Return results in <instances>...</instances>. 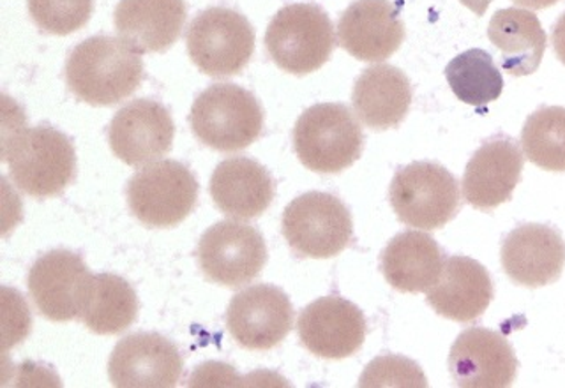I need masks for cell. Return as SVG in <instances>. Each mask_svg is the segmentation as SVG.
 <instances>
[{
    "instance_id": "1",
    "label": "cell",
    "mask_w": 565,
    "mask_h": 388,
    "mask_svg": "<svg viewBox=\"0 0 565 388\" xmlns=\"http://www.w3.org/2000/svg\"><path fill=\"white\" fill-rule=\"evenodd\" d=\"M141 79L140 52L110 35L88 37L67 57V87L88 105H117L140 87Z\"/></svg>"
},
{
    "instance_id": "2",
    "label": "cell",
    "mask_w": 565,
    "mask_h": 388,
    "mask_svg": "<svg viewBox=\"0 0 565 388\" xmlns=\"http://www.w3.org/2000/svg\"><path fill=\"white\" fill-rule=\"evenodd\" d=\"M2 154L18 190L34 198L57 196L75 181V147L50 126L18 129L6 137Z\"/></svg>"
},
{
    "instance_id": "3",
    "label": "cell",
    "mask_w": 565,
    "mask_h": 388,
    "mask_svg": "<svg viewBox=\"0 0 565 388\" xmlns=\"http://www.w3.org/2000/svg\"><path fill=\"white\" fill-rule=\"evenodd\" d=\"M190 122L203 146L220 152H237L260 137L264 110L246 88L216 84L194 99Z\"/></svg>"
},
{
    "instance_id": "4",
    "label": "cell",
    "mask_w": 565,
    "mask_h": 388,
    "mask_svg": "<svg viewBox=\"0 0 565 388\" xmlns=\"http://www.w3.org/2000/svg\"><path fill=\"white\" fill-rule=\"evenodd\" d=\"M294 147L309 170L340 173L361 158L364 134L349 106L322 103L300 115L294 128Z\"/></svg>"
},
{
    "instance_id": "5",
    "label": "cell",
    "mask_w": 565,
    "mask_h": 388,
    "mask_svg": "<svg viewBox=\"0 0 565 388\" xmlns=\"http://www.w3.org/2000/svg\"><path fill=\"white\" fill-rule=\"evenodd\" d=\"M265 46L276 66L302 76L320 69L335 46L334 26L317 4L279 9L265 32Z\"/></svg>"
},
{
    "instance_id": "6",
    "label": "cell",
    "mask_w": 565,
    "mask_h": 388,
    "mask_svg": "<svg viewBox=\"0 0 565 388\" xmlns=\"http://www.w3.org/2000/svg\"><path fill=\"white\" fill-rule=\"evenodd\" d=\"M388 198L397 219L405 225L438 229L458 214L459 185L446 168L419 161L397 170Z\"/></svg>"
},
{
    "instance_id": "7",
    "label": "cell",
    "mask_w": 565,
    "mask_h": 388,
    "mask_svg": "<svg viewBox=\"0 0 565 388\" xmlns=\"http://www.w3.org/2000/svg\"><path fill=\"white\" fill-rule=\"evenodd\" d=\"M128 203L132 216L150 228H172L193 212L199 182L179 161H158L141 168L129 181Z\"/></svg>"
},
{
    "instance_id": "8",
    "label": "cell",
    "mask_w": 565,
    "mask_h": 388,
    "mask_svg": "<svg viewBox=\"0 0 565 388\" xmlns=\"http://www.w3.org/2000/svg\"><path fill=\"white\" fill-rule=\"evenodd\" d=\"M185 41L194 66L216 78L241 73L255 52L252 23L228 8H211L200 13L191 22Z\"/></svg>"
},
{
    "instance_id": "9",
    "label": "cell",
    "mask_w": 565,
    "mask_h": 388,
    "mask_svg": "<svg viewBox=\"0 0 565 388\" xmlns=\"http://www.w3.org/2000/svg\"><path fill=\"white\" fill-rule=\"evenodd\" d=\"M282 235L291 251L305 258H332L352 240L350 211L329 193H306L285 208Z\"/></svg>"
},
{
    "instance_id": "10",
    "label": "cell",
    "mask_w": 565,
    "mask_h": 388,
    "mask_svg": "<svg viewBox=\"0 0 565 388\" xmlns=\"http://www.w3.org/2000/svg\"><path fill=\"white\" fill-rule=\"evenodd\" d=\"M200 269L209 281L238 288L260 276L267 263V246L258 229L223 220L202 235Z\"/></svg>"
},
{
    "instance_id": "11",
    "label": "cell",
    "mask_w": 565,
    "mask_h": 388,
    "mask_svg": "<svg viewBox=\"0 0 565 388\" xmlns=\"http://www.w3.org/2000/svg\"><path fill=\"white\" fill-rule=\"evenodd\" d=\"M226 326L243 348L265 352L290 334L294 308L285 291L270 284H256L238 291L232 299Z\"/></svg>"
},
{
    "instance_id": "12",
    "label": "cell",
    "mask_w": 565,
    "mask_h": 388,
    "mask_svg": "<svg viewBox=\"0 0 565 388\" xmlns=\"http://www.w3.org/2000/svg\"><path fill=\"white\" fill-rule=\"evenodd\" d=\"M94 273L76 252L50 251L29 272V291L35 308L52 322L78 320Z\"/></svg>"
},
{
    "instance_id": "13",
    "label": "cell",
    "mask_w": 565,
    "mask_h": 388,
    "mask_svg": "<svg viewBox=\"0 0 565 388\" xmlns=\"http://www.w3.org/2000/svg\"><path fill=\"white\" fill-rule=\"evenodd\" d=\"M173 137L172 115L154 99H135L124 106L108 128L114 154L129 166H143L163 158L172 149Z\"/></svg>"
},
{
    "instance_id": "14",
    "label": "cell",
    "mask_w": 565,
    "mask_h": 388,
    "mask_svg": "<svg viewBox=\"0 0 565 388\" xmlns=\"http://www.w3.org/2000/svg\"><path fill=\"white\" fill-rule=\"evenodd\" d=\"M447 366L456 387L505 388L516 379L518 358L502 334L473 326L458 335Z\"/></svg>"
},
{
    "instance_id": "15",
    "label": "cell",
    "mask_w": 565,
    "mask_h": 388,
    "mask_svg": "<svg viewBox=\"0 0 565 388\" xmlns=\"http://www.w3.org/2000/svg\"><path fill=\"white\" fill-rule=\"evenodd\" d=\"M108 375L114 387L172 388L181 379V353L163 335L138 332L115 346Z\"/></svg>"
},
{
    "instance_id": "16",
    "label": "cell",
    "mask_w": 565,
    "mask_h": 388,
    "mask_svg": "<svg viewBox=\"0 0 565 388\" xmlns=\"http://www.w3.org/2000/svg\"><path fill=\"white\" fill-rule=\"evenodd\" d=\"M300 343L317 357H352L366 340V320L358 305L341 297H322L300 313Z\"/></svg>"
},
{
    "instance_id": "17",
    "label": "cell",
    "mask_w": 565,
    "mask_h": 388,
    "mask_svg": "<svg viewBox=\"0 0 565 388\" xmlns=\"http://www.w3.org/2000/svg\"><path fill=\"white\" fill-rule=\"evenodd\" d=\"M503 272L520 287L541 288L558 281L565 267V240L546 225H521L502 244Z\"/></svg>"
},
{
    "instance_id": "18",
    "label": "cell",
    "mask_w": 565,
    "mask_h": 388,
    "mask_svg": "<svg viewBox=\"0 0 565 388\" xmlns=\"http://www.w3.org/2000/svg\"><path fill=\"white\" fill-rule=\"evenodd\" d=\"M338 40L359 61H385L405 40L399 9L391 0H355L341 14Z\"/></svg>"
},
{
    "instance_id": "19",
    "label": "cell",
    "mask_w": 565,
    "mask_h": 388,
    "mask_svg": "<svg viewBox=\"0 0 565 388\" xmlns=\"http://www.w3.org/2000/svg\"><path fill=\"white\" fill-rule=\"evenodd\" d=\"M523 163L525 158L512 138L494 137L484 141L465 170V200L479 211H491L509 202L520 184Z\"/></svg>"
},
{
    "instance_id": "20",
    "label": "cell",
    "mask_w": 565,
    "mask_h": 388,
    "mask_svg": "<svg viewBox=\"0 0 565 388\" xmlns=\"http://www.w3.org/2000/svg\"><path fill=\"white\" fill-rule=\"evenodd\" d=\"M428 304L440 316L472 323L484 314L493 300V281L479 261L468 256H450L438 281L429 288Z\"/></svg>"
},
{
    "instance_id": "21",
    "label": "cell",
    "mask_w": 565,
    "mask_h": 388,
    "mask_svg": "<svg viewBox=\"0 0 565 388\" xmlns=\"http://www.w3.org/2000/svg\"><path fill=\"white\" fill-rule=\"evenodd\" d=\"M273 176L255 159L230 158L212 173L211 196L225 216L238 220L262 216L274 200Z\"/></svg>"
},
{
    "instance_id": "22",
    "label": "cell",
    "mask_w": 565,
    "mask_h": 388,
    "mask_svg": "<svg viewBox=\"0 0 565 388\" xmlns=\"http://www.w3.org/2000/svg\"><path fill=\"white\" fill-rule=\"evenodd\" d=\"M115 29L140 53L167 52L185 23L184 0H120Z\"/></svg>"
},
{
    "instance_id": "23",
    "label": "cell",
    "mask_w": 565,
    "mask_h": 388,
    "mask_svg": "<svg viewBox=\"0 0 565 388\" xmlns=\"http://www.w3.org/2000/svg\"><path fill=\"white\" fill-rule=\"evenodd\" d=\"M353 110L367 128H397L412 105V85L402 69L387 64L362 71L353 85Z\"/></svg>"
},
{
    "instance_id": "24",
    "label": "cell",
    "mask_w": 565,
    "mask_h": 388,
    "mask_svg": "<svg viewBox=\"0 0 565 388\" xmlns=\"http://www.w3.org/2000/svg\"><path fill=\"white\" fill-rule=\"evenodd\" d=\"M444 252L431 235L403 231L382 252V272L394 290L423 293L438 281L444 270Z\"/></svg>"
},
{
    "instance_id": "25",
    "label": "cell",
    "mask_w": 565,
    "mask_h": 388,
    "mask_svg": "<svg viewBox=\"0 0 565 388\" xmlns=\"http://www.w3.org/2000/svg\"><path fill=\"white\" fill-rule=\"evenodd\" d=\"M488 37L500 52V66L512 76H529L541 66L546 32L539 18L525 9H500L491 18Z\"/></svg>"
},
{
    "instance_id": "26",
    "label": "cell",
    "mask_w": 565,
    "mask_h": 388,
    "mask_svg": "<svg viewBox=\"0 0 565 388\" xmlns=\"http://www.w3.org/2000/svg\"><path fill=\"white\" fill-rule=\"evenodd\" d=\"M138 316L137 293L115 273H94L78 320L88 331L114 335L128 331Z\"/></svg>"
},
{
    "instance_id": "27",
    "label": "cell",
    "mask_w": 565,
    "mask_h": 388,
    "mask_svg": "<svg viewBox=\"0 0 565 388\" xmlns=\"http://www.w3.org/2000/svg\"><path fill=\"white\" fill-rule=\"evenodd\" d=\"M446 78L459 101L482 108L497 101L503 90V78L493 57L486 50L459 53L447 64Z\"/></svg>"
},
{
    "instance_id": "28",
    "label": "cell",
    "mask_w": 565,
    "mask_h": 388,
    "mask_svg": "<svg viewBox=\"0 0 565 388\" xmlns=\"http://www.w3.org/2000/svg\"><path fill=\"white\" fill-rule=\"evenodd\" d=\"M526 159L547 172H565V108L543 106L526 119L521 131Z\"/></svg>"
},
{
    "instance_id": "29",
    "label": "cell",
    "mask_w": 565,
    "mask_h": 388,
    "mask_svg": "<svg viewBox=\"0 0 565 388\" xmlns=\"http://www.w3.org/2000/svg\"><path fill=\"white\" fill-rule=\"evenodd\" d=\"M35 25L49 34L67 35L90 20L93 0H26Z\"/></svg>"
},
{
    "instance_id": "30",
    "label": "cell",
    "mask_w": 565,
    "mask_h": 388,
    "mask_svg": "<svg viewBox=\"0 0 565 388\" xmlns=\"http://www.w3.org/2000/svg\"><path fill=\"white\" fill-rule=\"evenodd\" d=\"M359 387H412L424 388L426 376L420 367L408 358L387 355L371 362L361 376Z\"/></svg>"
},
{
    "instance_id": "31",
    "label": "cell",
    "mask_w": 565,
    "mask_h": 388,
    "mask_svg": "<svg viewBox=\"0 0 565 388\" xmlns=\"http://www.w3.org/2000/svg\"><path fill=\"white\" fill-rule=\"evenodd\" d=\"M552 41L556 57L565 66V13L558 18V22L553 26Z\"/></svg>"
},
{
    "instance_id": "32",
    "label": "cell",
    "mask_w": 565,
    "mask_h": 388,
    "mask_svg": "<svg viewBox=\"0 0 565 388\" xmlns=\"http://www.w3.org/2000/svg\"><path fill=\"white\" fill-rule=\"evenodd\" d=\"M459 2L467 6L477 17H482L486 13V9L490 8L491 4V0H459Z\"/></svg>"
},
{
    "instance_id": "33",
    "label": "cell",
    "mask_w": 565,
    "mask_h": 388,
    "mask_svg": "<svg viewBox=\"0 0 565 388\" xmlns=\"http://www.w3.org/2000/svg\"><path fill=\"white\" fill-rule=\"evenodd\" d=\"M512 2L529 9H546L555 6L558 0H512Z\"/></svg>"
}]
</instances>
